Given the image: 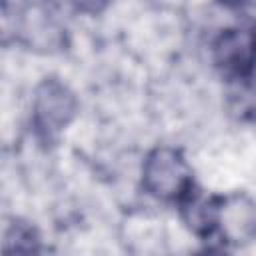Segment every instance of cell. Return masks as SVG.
I'll list each match as a JSON object with an SVG mask.
<instances>
[{"label": "cell", "instance_id": "1", "mask_svg": "<svg viewBox=\"0 0 256 256\" xmlns=\"http://www.w3.org/2000/svg\"><path fill=\"white\" fill-rule=\"evenodd\" d=\"M2 38L36 54H60L70 46L68 28L52 0H4Z\"/></svg>", "mask_w": 256, "mask_h": 256}, {"label": "cell", "instance_id": "2", "mask_svg": "<svg viewBox=\"0 0 256 256\" xmlns=\"http://www.w3.org/2000/svg\"><path fill=\"white\" fill-rule=\"evenodd\" d=\"M142 188L158 202L178 206L194 188V170L182 148L160 144L142 162Z\"/></svg>", "mask_w": 256, "mask_h": 256}, {"label": "cell", "instance_id": "3", "mask_svg": "<svg viewBox=\"0 0 256 256\" xmlns=\"http://www.w3.org/2000/svg\"><path fill=\"white\" fill-rule=\"evenodd\" d=\"M78 112L80 100L62 78L46 76L36 84L32 94L30 124L40 144H56L60 134L76 120Z\"/></svg>", "mask_w": 256, "mask_h": 256}, {"label": "cell", "instance_id": "4", "mask_svg": "<svg viewBox=\"0 0 256 256\" xmlns=\"http://www.w3.org/2000/svg\"><path fill=\"white\" fill-rule=\"evenodd\" d=\"M212 64L218 74L232 82L246 80L256 74V32L254 26L224 28L210 48Z\"/></svg>", "mask_w": 256, "mask_h": 256}, {"label": "cell", "instance_id": "5", "mask_svg": "<svg viewBox=\"0 0 256 256\" xmlns=\"http://www.w3.org/2000/svg\"><path fill=\"white\" fill-rule=\"evenodd\" d=\"M216 236L230 248L252 244L256 240V198L248 192L222 194Z\"/></svg>", "mask_w": 256, "mask_h": 256}, {"label": "cell", "instance_id": "6", "mask_svg": "<svg viewBox=\"0 0 256 256\" xmlns=\"http://www.w3.org/2000/svg\"><path fill=\"white\" fill-rule=\"evenodd\" d=\"M222 194H208L202 192L198 186L176 206L180 210V218L184 226L202 242L212 240L216 236V222H218V208H220Z\"/></svg>", "mask_w": 256, "mask_h": 256}, {"label": "cell", "instance_id": "7", "mask_svg": "<svg viewBox=\"0 0 256 256\" xmlns=\"http://www.w3.org/2000/svg\"><path fill=\"white\" fill-rule=\"evenodd\" d=\"M2 250L6 254H10V252H24V254L42 252V236L32 222L22 220V218H12V220H8V224L4 228Z\"/></svg>", "mask_w": 256, "mask_h": 256}, {"label": "cell", "instance_id": "8", "mask_svg": "<svg viewBox=\"0 0 256 256\" xmlns=\"http://www.w3.org/2000/svg\"><path fill=\"white\" fill-rule=\"evenodd\" d=\"M228 96V108L238 120L256 122V74L246 80L232 82V92Z\"/></svg>", "mask_w": 256, "mask_h": 256}, {"label": "cell", "instance_id": "9", "mask_svg": "<svg viewBox=\"0 0 256 256\" xmlns=\"http://www.w3.org/2000/svg\"><path fill=\"white\" fill-rule=\"evenodd\" d=\"M70 6L84 16H100L108 10L112 0H68Z\"/></svg>", "mask_w": 256, "mask_h": 256}, {"label": "cell", "instance_id": "10", "mask_svg": "<svg viewBox=\"0 0 256 256\" xmlns=\"http://www.w3.org/2000/svg\"><path fill=\"white\" fill-rule=\"evenodd\" d=\"M220 6L228 8V10H236V12H244V10H252L256 8V0H216Z\"/></svg>", "mask_w": 256, "mask_h": 256}, {"label": "cell", "instance_id": "11", "mask_svg": "<svg viewBox=\"0 0 256 256\" xmlns=\"http://www.w3.org/2000/svg\"><path fill=\"white\" fill-rule=\"evenodd\" d=\"M252 26H254V32H256V24H252Z\"/></svg>", "mask_w": 256, "mask_h": 256}]
</instances>
